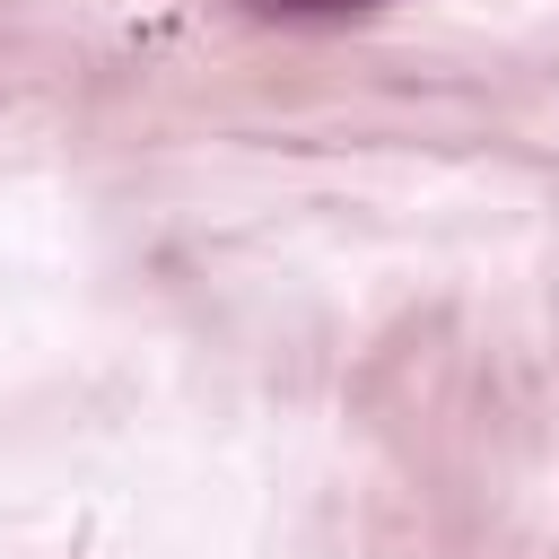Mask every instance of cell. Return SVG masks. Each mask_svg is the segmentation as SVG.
I'll use <instances>...</instances> for the list:
<instances>
[{
  "instance_id": "cell-1",
  "label": "cell",
  "mask_w": 559,
  "mask_h": 559,
  "mask_svg": "<svg viewBox=\"0 0 559 559\" xmlns=\"http://www.w3.org/2000/svg\"><path fill=\"white\" fill-rule=\"evenodd\" d=\"M262 17H349V9H376V0H253Z\"/></svg>"
}]
</instances>
